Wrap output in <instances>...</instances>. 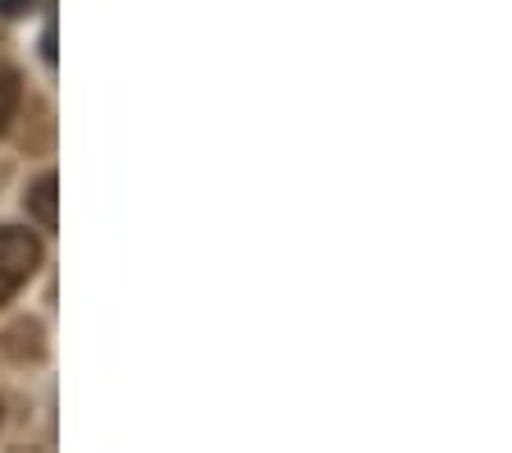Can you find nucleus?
Segmentation results:
<instances>
[{"mask_svg":"<svg viewBox=\"0 0 512 453\" xmlns=\"http://www.w3.org/2000/svg\"><path fill=\"white\" fill-rule=\"evenodd\" d=\"M37 261H42V243L28 229H19V225L0 229V302H10L32 280Z\"/></svg>","mask_w":512,"mask_h":453,"instance_id":"f257e3e1","label":"nucleus"},{"mask_svg":"<svg viewBox=\"0 0 512 453\" xmlns=\"http://www.w3.org/2000/svg\"><path fill=\"white\" fill-rule=\"evenodd\" d=\"M55 197H60V184H55V174H42L37 184H32V193H28V211L37 216V225L42 229H55Z\"/></svg>","mask_w":512,"mask_h":453,"instance_id":"f03ea898","label":"nucleus"},{"mask_svg":"<svg viewBox=\"0 0 512 453\" xmlns=\"http://www.w3.org/2000/svg\"><path fill=\"white\" fill-rule=\"evenodd\" d=\"M19 101H23V83L14 69H0V133H10V124L19 119Z\"/></svg>","mask_w":512,"mask_h":453,"instance_id":"7ed1b4c3","label":"nucleus"},{"mask_svg":"<svg viewBox=\"0 0 512 453\" xmlns=\"http://www.w3.org/2000/svg\"><path fill=\"white\" fill-rule=\"evenodd\" d=\"M28 5L32 0H0V14H5V19H19V14H28Z\"/></svg>","mask_w":512,"mask_h":453,"instance_id":"20e7f679","label":"nucleus"}]
</instances>
